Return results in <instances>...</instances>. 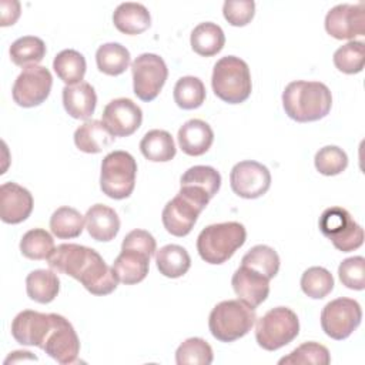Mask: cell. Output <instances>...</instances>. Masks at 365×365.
<instances>
[{
    "mask_svg": "<svg viewBox=\"0 0 365 365\" xmlns=\"http://www.w3.org/2000/svg\"><path fill=\"white\" fill-rule=\"evenodd\" d=\"M56 314H43L33 309L19 312L11 322V335L21 344L29 346H44L47 335L54 325Z\"/></svg>",
    "mask_w": 365,
    "mask_h": 365,
    "instance_id": "obj_15",
    "label": "cell"
},
{
    "mask_svg": "<svg viewBox=\"0 0 365 365\" xmlns=\"http://www.w3.org/2000/svg\"><path fill=\"white\" fill-rule=\"evenodd\" d=\"M113 23L121 33L135 36L151 26V16L144 4L125 1L115 7L113 13Z\"/></svg>",
    "mask_w": 365,
    "mask_h": 365,
    "instance_id": "obj_25",
    "label": "cell"
},
{
    "mask_svg": "<svg viewBox=\"0 0 365 365\" xmlns=\"http://www.w3.org/2000/svg\"><path fill=\"white\" fill-rule=\"evenodd\" d=\"M241 265H245L268 279L274 278L279 269V255L278 252L264 244L252 247L241 259Z\"/></svg>",
    "mask_w": 365,
    "mask_h": 365,
    "instance_id": "obj_35",
    "label": "cell"
},
{
    "mask_svg": "<svg viewBox=\"0 0 365 365\" xmlns=\"http://www.w3.org/2000/svg\"><path fill=\"white\" fill-rule=\"evenodd\" d=\"M84 217L73 207H58L50 217L51 232L61 240L76 238L83 232Z\"/></svg>",
    "mask_w": 365,
    "mask_h": 365,
    "instance_id": "obj_33",
    "label": "cell"
},
{
    "mask_svg": "<svg viewBox=\"0 0 365 365\" xmlns=\"http://www.w3.org/2000/svg\"><path fill=\"white\" fill-rule=\"evenodd\" d=\"M285 114L297 123L324 118L332 107V94L321 81H291L282 91Z\"/></svg>",
    "mask_w": 365,
    "mask_h": 365,
    "instance_id": "obj_2",
    "label": "cell"
},
{
    "mask_svg": "<svg viewBox=\"0 0 365 365\" xmlns=\"http://www.w3.org/2000/svg\"><path fill=\"white\" fill-rule=\"evenodd\" d=\"M53 68L57 77L66 83V86H73L81 83L86 74V58L84 56L73 48H66L57 53L53 60Z\"/></svg>",
    "mask_w": 365,
    "mask_h": 365,
    "instance_id": "obj_30",
    "label": "cell"
},
{
    "mask_svg": "<svg viewBox=\"0 0 365 365\" xmlns=\"http://www.w3.org/2000/svg\"><path fill=\"white\" fill-rule=\"evenodd\" d=\"M181 187H192L205 192L210 198H212L220 187H221V175L220 173L210 165H194L190 167L180 180Z\"/></svg>",
    "mask_w": 365,
    "mask_h": 365,
    "instance_id": "obj_34",
    "label": "cell"
},
{
    "mask_svg": "<svg viewBox=\"0 0 365 365\" xmlns=\"http://www.w3.org/2000/svg\"><path fill=\"white\" fill-rule=\"evenodd\" d=\"M101 118L114 137H128L141 125L143 111L133 100L120 97L107 103Z\"/></svg>",
    "mask_w": 365,
    "mask_h": 365,
    "instance_id": "obj_17",
    "label": "cell"
},
{
    "mask_svg": "<svg viewBox=\"0 0 365 365\" xmlns=\"http://www.w3.org/2000/svg\"><path fill=\"white\" fill-rule=\"evenodd\" d=\"M212 359L211 345L198 336L185 339L175 351L177 365H210Z\"/></svg>",
    "mask_w": 365,
    "mask_h": 365,
    "instance_id": "obj_38",
    "label": "cell"
},
{
    "mask_svg": "<svg viewBox=\"0 0 365 365\" xmlns=\"http://www.w3.org/2000/svg\"><path fill=\"white\" fill-rule=\"evenodd\" d=\"M141 154L154 163H167L175 157L177 148L173 135L165 130H150L140 141Z\"/></svg>",
    "mask_w": 365,
    "mask_h": 365,
    "instance_id": "obj_26",
    "label": "cell"
},
{
    "mask_svg": "<svg viewBox=\"0 0 365 365\" xmlns=\"http://www.w3.org/2000/svg\"><path fill=\"white\" fill-rule=\"evenodd\" d=\"M177 138L182 153L198 157L210 150L214 141V131L204 120L191 118L180 127Z\"/></svg>",
    "mask_w": 365,
    "mask_h": 365,
    "instance_id": "obj_21",
    "label": "cell"
},
{
    "mask_svg": "<svg viewBox=\"0 0 365 365\" xmlns=\"http://www.w3.org/2000/svg\"><path fill=\"white\" fill-rule=\"evenodd\" d=\"M362 309L358 301L341 297L328 302L321 312L322 331L332 339L348 338L361 324Z\"/></svg>",
    "mask_w": 365,
    "mask_h": 365,
    "instance_id": "obj_10",
    "label": "cell"
},
{
    "mask_svg": "<svg viewBox=\"0 0 365 365\" xmlns=\"http://www.w3.org/2000/svg\"><path fill=\"white\" fill-rule=\"evenodd\" d=\"M338 277L346 288L362 291L365 288V258L361 255L345 258L338 267Z\"/></svg>",
    "mask_w": 365,
    "mask_h": 365,
    "instance_id": "obj_43",
    "label": "cell"
},
{
    "mask_svg": "<svg viewBox=\"0 0 365 365\" xmlns=\"http://www.w3.org/2000/svg\"><path fill=\"white\" fill-rule=\"evenodd\" d=\"M137 163L134 157L123 150L108 153L101 161L100 188L113 200H124L135 187Z\"/></svg>",
    "mask_w": 365,
    "mask_h": 365,
    "instance_id": "obj_6",
    "label": "cell"
},
{
    "mask_svg": "<svg viewBox=\"0 0 365 365\" xmlns=\"http://www.w3.org/2000/svg\"><path fill=\"white\" fill-rule=\"evenodd\" d=\"M33 211V195L17 182L0 185V218L6 224H20Z\"/></svg>",
    "mask_w": 365,
    "mask_h": 365,
    "instance_id": "obj_18",
    "label": "cell"
},
{
    "mask_svg": "<svg viewBox=\"0 0 365 365\" xmlns=\"http://www.w3.org/2000/svg\"><path fill=\"white\" fill-rule=\"evenodd\" d=\"M314 164L317 171L322 175H338L346 168L348 155L336 145H325L317 151Z\"/></svg>",
    "mask_w": 365,
    "mask_h": 365,
    "instance_id": "obj_42",
    "label": "cell"
},
{
    "mask_svg": "<svg viewBox=\"0 0 365 365\" xmlns=\"http://www.w3.org/2000/svg\"><path fill=\"white\" fill-rule=\"evenodd\" d=\"M121 248H134V250H140L145 254H148L150 257H153L155 254V248H157V242L154 240V237L145 231V230H133L130 231L123 242H121Z\"/></svg>",
    "mask_w": 365,
    "mask_h": 365,
    "instance_id": "obj_45",
    "label": "cell"
},
{
    "mask_svg": "<svg viewBox=\"0 0 365 365\" xmlns=\"http://www.w3.org/2000/svg\"><path fill=\"white\" fill-rule=\"evenodd\" d=\"M133 90L141 101H153L161 91L168 77V68L163 57L154 53H143L131 63Z\"/></svg>",
    "mask_w": 365,
    "mask_h": 365,
    "instance_id": "obj_9",
    "label": "cell"
},
{
    "mask_svg": "<svg viewBox=\"0 0 365 365\" xmlns=\"http://www.w3.org/2000/svg\"><path fill=\"white\" fill-rule=\"evenodd\" d=\"M43 351L61 365H70L77 361L80 341L73 325L63 315L56 314L54 325L47 335Z\"/></svg>",
    "mask_w": 365,
    "mask_h": 365,
    "instance_id": "obj_16",
    "label": "cell"
},
{
    "mask_svg": "<svg viewBox=\"0 0 365 365\" xmlns=\"http://www.w3.org/2000/svg\"><path fill=\"white\" fill-rule=\"evenodd\" d=\"M20 16V3L16 0H3L1 1V26H10L17 21Z\"/></svg>",
    "mask_w": 365,
    "mask_h": 365,
    "instance_id": "obj_46",
    "label": "cell"
},
{
    "mask_svg": "<svg viewBox=\"0 0 365 365\" xmlns=\"http://www.w3.org/2000/svg\"><path fill=\"white\" fill-rule=\"evenodd\" d=\"M190 43L198 56L211 57L222 50L225 44V36L218 24L212 21H204L194 27L191 31Z\"/></svg>",
    "mask_w": 365,
    "mask_h": 365,
    "instance_id": "obj_27",
    "label": "cell"
},
{
    "mask_svg": "<svg viewBox=\"0 0 365 365\" xmlns=\"http://www.w3.org/2000/svg\"><path fill=\"white\" fill-rule=\"evenodd\" d=\"M207 205L194 197L178 191V194L170 200L161 214L163 225L174 237H185L191 232L198 215Z\"/></svg>",
    "mask_w": 365,
    "mask_h": 365,
    "instance_id": "obj_12",
    "label": "cell"
},
{
    "mask_svg": "<svg viewBox=\"0 0 365 365\" xmlns=\"http://www.w3.org/2000/svg\"><path fill=\"white\" fill-rule=\"evenodd\" d=\"M231 285L238 299L254 309L261 305L269 294V279L245 265L235 269Z\"/></svg>",
    "mask_w": 365,
    "mask_h": 365,
    "instance_id": "obj_19",
    "label": "cell"
},
{
    "mask_svg": "<svg viewBox=\"0 0 365 365\" xmlns=\"http://www.w3.org/2000/svg\"><path fill=\"white\" fill-rule=\"evenodd\" d=\"M301 289L312 299H322L334 289V277L324 267H309L301 277Z\"/></svg>",
    "mask_w": 365,
    "mask_h": 365,
    "instance_id": "obj_39",
    "label": "cell"
},
{
    "mask_svg": "<svg viewBox=\"0 0 365 365\" xmlns=\"http://www.w3.org/2000/svg\"><path fill=\"white\" fill-rule=\"evenodd\" d=\"M60 291V279L53 269H34L26 277V292L38 304L51 302Z\"/></svg>",
    "mask_w": 365,
    "mask_h": 365,
    "instance_id": "obj_28",
    "label": "cell"
},
{
    "mask_svg": "<svg viewBox=\"0 0 365 365\" xmlns=\"http://www.w3.org/2000/svg\"><path fill=\"white\" fill-rule=\"evenodd\" d=\"M247 230L241 222L228 221L205 227L197 237V251L200 257L212 265L228 261L234 252L244 245Z\"/></svg>",
    "mask_w": 365,
    "mask_h": 365,
    "instance_id": "obj_3",
    "label": "cell"
},
{
    "mask_svg": "<svg viewBox=\"0 0 365 365\" xmlns=\"http://www.w3.org/2000/svg\"><path fill=\"white\" fill-rule=\"evenodd\" d=\"M331 362V355L327 346L309 341V342H304L299 346H297L292 352H289L287 356L281 358L278 361L279 365H307V364H312V365H328Z\"/></svg>",
    "mask_w": 365,
    "mask_h": 365,
    "instance_id": "obj_40",
    "label": "cell"
},
{
    "mask_svg": "<svg viewBox=\"0 0 365 365\" xmlns=\"http://www.w3.org/2000/svg\"><path fill=\"white\" fill-rule=\"evenodd\" d=\"M114 135L100 120H87L74 131L76 147L87 154H97L114 143Z\"/></svg>",
    "mask_w": 365,
    "mask_h": 365,
    "instance_id": "obj_24",
    "label": "cell"
},
{
    "mask_svg": "<svg viewBox=\"0 0 365 365\" xmlns=\"http://www.w3.org/2000/svg\"><path fill=\"white\" fill-rule=\"evenodd\" d=\"M150 255L134 248H121V252L113 262V271L118 282L134 285L141 282L150 268Z\"/></svg>",
    "mask_w": 365,
    "mask_h": 365,
    "instance_id": "obj_20",
    "label": "cell"
},
{
    "mask_svg": "<svg viewBox=\"0 0 365 365\" xmlns=\"http://www.w3.org/2000/svg\"><path fill=\"white\" fill-rule=\"evenodd\" d=\"M9 54L11 61L23 68L37 66L46 56V44L40 37L23 36L11 43Z\"/></svg>",
    "mask_w": 365,
    "mask_h": 365,
    "instance_id": "obj_32",
    "label": "cell"
},
{
    "mask_svg": "<svg viewBox=\"0 0 365 365\" xmlns=\"http://www.w3.org/2000/svg\"><path fill=\"white\" fill-rule=\"evenodd\" d=\"M230 184L238 197L254 200L268 191L271 185V173L258 161H240L230 173Z\"/></svg>",
    "mask_w": 365,
    "mask_h": 365,
    "instance_id": "obj_13",
    "label": "cell"
},
{
    "mask_svg": "<svg viewBox=\"0 0 365 365\" xmlns=\"http://www.w3.org/2000/svg\"><path fill=\"white\" fill-rule=\"evenodd\" d=\"M48 267L81 282L93 295H108L118 284L113 268L93 248L78 244H60L47 259Z\"/></svg>",
    "mask_w": 365,
    "mask_h": 365,
    "instance_id": "obj_1",
    "label": "cell"
},
{
    "mask_svg": "<svg viewBox=\"0 0 365 365\" xmlns=\"http://www.w3.org/2000/svg\"><path fill=\"white\" fill-rule=\"evenodd\" d=\"M54 248L53 237L43 228L29 230L20 240V252L29 259H48Z\"/></svg>",
    "mask_w": 365,
    "mask_h": 365,
    "instance_id": "obj_37",
    "label": "cell"
},
{
    "mask_svg": "<svg viewBox=\"0 0 365 365\" xmlns=\"http://www.w3.org/2000/svg\"><path fill=\"white\" fill-rule=\"evenodd\" d=\"M255 309L241 299H227L217 304L208 317L211 335L220 342H232L244 335L255 324Z\"/></svg>",
    "mask_w": 365,
    "mask_h": 365,
    "instance_id": "obj_5",
    "label": "cell"
},
{
    "mask_svg": "<svg viewBox=\"0 0 365 365\" xmlns=\"http://www.w3.org/2000/svg\"><path fill=\"white\" fill-rule=\"evenodd\" d=\"M174 101L182 110L198 108L205 100V86L194 76H184L174 86Z\"/></svg>",
    "mask_w": 365,
    "mask_h": 365,
    "instance_id": "obj_36",
    "label": "cell"
},
{
    "mask_svg": "<svg viewBox=\"0 0 365 365\" xmlns=\"http://www.w3.org/2000/svg\"><path fill=\"white\" fill-rule=\"evenodd\" d=\"M97 104V94L94 87L81 81L78 84L66 86L63 88V106L68 115L77 120H87L93 115Z\"/></svg>",
    "mask_w": 365,
    "mask_h": 365,
    "instance_id": "obj_23",
    "label": "cell"
},
{
    "mask_svg": "<svg viewBox=\"0 0 365 365\" xmlns=\"http://www.w3.org/2000/svg\"><path fill=\"white\" fill-rule=\"evenodd\" d=\"M325 30L336 40H354L365 34L364 3L334 6L325 16Z\"/></svg>",
    "mask_w": 365,
    "mask_h": 365,
    "instance_id": "obj_14",
    "label": "cell"
},
{
    "mask_svg": "<svg viewBox=\"0 0 365 365\" xmlns=\"http://www.w3.org/2000/svg\"><path fill=\"white\" fill-rule=\"evenodd\" d=\"M319 230L342 252L359 248L364 242V230L352 215L341 207H329L319 217Z\"/></svg>",
    "mask_w": 365,
    "mask_h": 365,
    "instance_id": "obj_8",
    "label": "cell"
},
{
    "mask_svg": "<svg viewBox=\"0 0 365 365\" xmlns=\"http://www.w3.org/2000/svg\"><path fill=\"white\" fill-rule=\"evenodd\" d=\"M84 221L87 232L96 241L108 242L120 231L118 214L104 204L91 205L84 215Z\"/></svg>",
    "mask_w": 365,
    "mask_h": 365,
    "instance_id": "obj_22",
    "label": "cell"
},
{
    "mask_svg": "<svg viewBox=\"0 0 365 365\" xmlns=\"http://www.w3.org/2000/svg\"><path fill=\"white\" fill-rule=\"evenodd\" d=\"M53 77L48 68L43 66H30L23 68L17 76L11 96L17 106L20 107H36L46 101L51 91Z\"/></svg>",
    "mask_w": 365,
    "mask_h": 365,
    "instance_id": "obj_11",
    "label": "cell"
},
{
    "mask_svg": "<svg viewBox=\"0 0 365 365\" xmlns=\"http://www.w3.org/2000/svg\"><path fill=\"white\" fill-rule=\"evenodd\" d=\"M222 14L231 26H247L255 14V3L254 0H227L222 4Z\"/></svg>",
    "mask_w": 365,
    "mask_h": 365,
    "instance_id": "obj_44",
    "label": "cell"
},
{
    "mask_svg": "<svg viewBox=\"0 0 365 365\" xmlns=\"http://www.w3.org/2000/svg\"><path fill=\"white\" fill-rule=\"evenodd\" d=\"M211 86L214 94L228 104L245 101L252 90L248 64L237 56L220 58L212 68Z\"/></svg>",
    "mask_w": 365,
    "mask_h": 365,
    "instance_id": "obj_4",
    "label": "cell"
},
{
    "mask_svg": "<svg viewBox=\"0 0 365 365\" xmlns=\"http://www.w3.org/2000/svg\"><path fill=\"white\" fill-rule=\"evenodd\" d=\"M335 67L345 74H356L362 71L365 64V44L351 40L338 47L334 53Z\"/></svg>",
    "mask_w": 365,
    "mask_h": 365,
    "instance_id": "obj_41",
    "label": "cell"
},
{
    "mask_svg": "<svg viewBox=\"0 0 365 365\" xmlns=\"http://www.w3.org/2000/svg\"><path fill=\"white\" fill-rule=\"evenodd\" d=\"M155 264L167 278H180L191 267V258L187 250L177 244H168L155 251Z\"/></svg>",
    "mask_w": 365,
    "mask_h": 365,
    "instance_id": "obj_29",
    "label": "cell"
},
{
    "mask_svg": "<svg viewBox=\"0 0 365 365\" xmlns=\"http://www.w3.org/2000/svg\"><path fill=\"white\" fill-rule=\"evenodd\" d=\"M299 334V319L288 307H277L265 312L255 327V339L265 351H277L292 342Z\"/></svg>",
    "mask_w": 365,
    "mask_h": 365,
    "instance_id": "obj_7",
    "label": "cell"
},
{
    "mask_svg": "<svg viewBox=\"0 0 365 365\" xmlns=\"http://www.w3.org/2000/svg\"><path fill=\"white\" fill-rule=\"evenodd\" d=\"M97 68L107 76H120L130 66V51L120 43H104L96 51Z\"/></svg>",
    "mask_w": 365,
    "mask_h": 365,
    "instance_id": "obj_31",
    "label": "cell"
}]
</instances>
